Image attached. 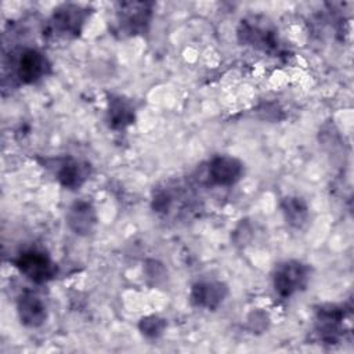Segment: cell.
<instances>
[{
  "label": "cell",
  "instance_id": "15",
  "mask_svg": "<svg viewBox=\"0 0 354 354\" xmlns=\"http://www.w3.org/2000/svg\"><path fill=\"white\" fill-rule=\"evenodd\" d=\"M138 328L144 336L153 339V337H159L163 333L166 328V321L156 315H149L140 321Z\"/></svg>",
  "mask_w": 354,
  "mask_h": 354
},
{
  "label": "cell",
  "instance_id": "6",
  "mask_svg": "<svg viewBox=\"0 0 354 354\" xmlns=\"http://www.w3.org/2000/svg\"><path fill=\"white\" fill-rule=\"evenodd\" d=\"M238 39L245 46L271 53L278 48L277 32L259 18H245L238 28Z\"/></svg>",
  "mask_w": 354,
  "mask_h": 354
},
{
  "label": "cell",
  "instance_id": "2",
  "mask_svg": "<svg viewBox=\"0 0 354 354\" xmlns=\"http://www.w3.org/2000/svg\"><path fill=\"white\" fill-rule=\"evenodd\" d=\"M88 15V10L79 4H61L54 10L47 24L46 36L73 39L82 32V28Z\"/></svg>",
  "mask_w": 354,
  "mask_h": 354
},
{
  "label": "cell",
  "instance_id": "9",
  "mask_svg": "<svg viewBox=\"0 0 354 354\" xmlns=\"http://www.w3.org/2000/svg\"><path fill=\"white\" fill-rule=\"evenodd\" d=\"M344 311L337 306L321 307L315 318V330L319 339L325 343L333 344L342 336Z\"/></svg>",
  "mask_w": 354,
  "mask_h": 354
},
{
  "label": "cell",
  "instance_id": "4",
  "mask_svg": "<svg viewBox=\"0 0 354 354\" xmlns=\"http://www.w3.org/2000/svg\"><path fill=\"white\" fill-rule=\"evenodd\" d=\"M153 4L148 1H123L116 6L118 30L126 36L142 35L152 19Z\"/></svg>",
  "mask_w": 354,
  "mask_h": 354
},
{
  "label": "cell",
  "instance_id": "3",
  "mask_svg": "<svg viewBox=\"0 0 354 354\" xmlns=\"http://www.w3.org/2000/svg\"><path fill=\"white\" fill-rule=\"evenodd\" d=\"M11 75L22 84H32L44 77L50 71L46 55L36 48H21L11 55Z\"/></svg>",
  "mask_w": 354,
  "mask_h": 354
},
{
  "label": "cell",
  "instance_id": "5",
  "mask_svg": "<svg viewBox=\"0 0 354 354\" xmlns=\"http://www.w3.org/2000/svg\"><path fill=\"white\" fill-rule=\"evenodd\" d=\"M14 264L21 274L35 283H44L53 279L57 274V266L50 256L35 248L22 250L14 259Z\"/></svg>",
  "mask_w": 354,
  "mask_h": 354
},
{
  "label": "cell",
  "instance_id": "10",
  "mask_svg": "<svg viewBox=\"0 0 354 354\" xmlns=\"http://www.w3.org/2000/svg\"><path fill=\"white\" fill-rule=\"evenodd\" d=\"M228 288L218 281H206L198 282L192 286L189 293V300L194 306L206 308V310H216L227 297Z\"/></svg>",
  "mask_w": 354,
  "mask_h": 354
},
{
  "label": "cell",
  "instance_id": "1",
  "mask_svg": "<svg viewBox=\"0 0 354 354\" xmlns=\"http://www.w3.org/2000/svg\"><path fill=\"white\" fill-rule=\"evenodd\" d=\"M311 275L310 266L299 260H286L275 266L272 271V286L275 293L288 299L306 289Z\"/></svg>",
  "mask_w": 354,
  "mask_h": 354
},
{
  "label": "cell",
  "instance_id": "14",
  "mask_svg": "<svg viewBox=\"0 0 354 354\" xmlns=\"http://www.w3.org/2000/svg\"><path fill=\"white\" fill-rule=\"evenodd\" d=\"M281 207L286 221L292 227L301 228L306 224L308 217V207L301 198H297V196L283 198L281 202Z\"/></svg>",
  "mask_w": 354,
  "mask_h": 354
},
{
  "label": "cell",
  "instance_id": "12",
  "mask_svg": "<svg viewBox=\"0 0 354 354\" xmlns=\"http://www.w3.org/2000/svg\"><path fill=\"white\" fill-rule=\"evenodd\" d=\"M90 174V167L87 163L79 162L76 159H64L57 169V180L59 184L68 189L80 188Z\"/></svg>",
  "mask_w": 354,
  "mask_h": 354
},
{
  "label": "cell",
  "instance_id": "11",
  "mask_svg": "<svg viewBox=\"0 0 354 354\" xmlns=\"http://www.w3.org/2000/svg\"><path fill=\"white\" fill-rule=\"evenodd\" d=\"M66 221L69 228L77 235H87L93 231L97 217L93 205L88 201H76L68 210Z\"/></svg>",
  "mask_w": 354,
  "mask_h": 354
},
{
  "label": "cell",
  "instance_id": "8",
  "mask_svg": "<svg viewBox=\"0 0 354 354\" xmlns=\"http://www.w3.org/2000/svg\"><path fill=\"white\" fill-rule=\"evenodd\" d=\"M17 313L22 325L37 328L47 319V306L43 297L33 290H24L17 299Z\"/></svg>",
  "mask_w": 354,
  "mask_h": 354
},
{
  "label": "cell",
  "instance_id": "7",
  "mask_svg": "<svg viewBox=\"0 0 354 354\" xmlns=\"http://www.w3.org/2000/svg\"><path fill=\"white\" fill-rule=\"evenodd\" d=\"M206 174L210 184L230 187L242 177L243 163L230 155H217L209 162Z\"/></svg>",
  "mask_w": 354,
  "mask_h": 354
},
{
  "label": "cell",
  "instance_id": "13",
  "mask_svg": "<svg viewBox=\"0 0 354 354\" xmlns=\"http://www.w3.org/2000/svg\"><path fill=\"white\" fill-rule=\"evenodd\" d=\"M136 112L133 104L122 95H111L108 100L106 120L111 129L122 130L134 123Z\"/></svg>",
  "mask_w": 354,
  "mask_h": 354
}]
</instances>
